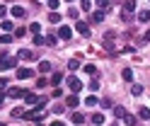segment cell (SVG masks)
Instances as JSON below:
<instances>
[{"label": "cell", "mask_w": 150, "mask_h": 126, "mask_svg": "<svg viewBox=\"0 0 150 126\" xmlns=\"http://www.w3.org/2000/svg\"><path fill=\"white\" fill-rule=\"evenodd\" d=\"M92 121H95V124H104V114H92Z\"/></svg>", "instance_id": "603a6c76"}, {"label": "cell", "mask_w": 150, "mask_h": 126, "mask_svg": "<svg viewBox=\"0 0 150 126\" xmlns=\"http://www.w3.org/2000/svg\"><path fill=\"white\" fill-rule=\"evenodd\" d=\"M5 97H7V95H3V92H0V104H3V102H5Z\"/></svg>", "instance_id": "b9f144b4"}, {"label": "cell", "mask_w": 150, "mask_h": 126, "mask_svg": "<svg viewBox=\"0 0 150 126\" xmlns=\"http://www.w3.org/2000/svg\"><path fill=\"white\" fill-rule=\"evenodd\" d=\"M124 80H133V70H131V68H124Z\"/></svg>", "instance_id": "484cf974"}, {"label": "cell", "mask_w": 150, "mask_h": 126, "mask_svg": "<svg viewBox=\"0 0 150 126\" xmlns=\"http://www.w3.org/2000/svg\"><path fill=\"white\" fill-rule=\"evenodd\" d=\"M99 90V80H90V92H97Z\"/></svg>", "instance_id": "f546056e"}, {"label": "cell", "mask_w": 150, "mask_h": 126, "mask_svg": "<svg viewBox=\"0 0 150 126\" xmlns=\"http://www.w3.org/2000/svg\"><path fill=\"white\" fill-rule=\"evenodd\" d=\"M75 29H78L82 36H87V34H90V27H87V22H82V19H80V22H75Z\"/></svg>", "instance_id": "5b68a950"}, {"label": "cell", "mask_w": 150, "mask_h": 126, "mask_svg": "<svg viewBox=\"0 0 150 126\" xmlns=\"http://www.w3.org/2000/svg\"><path fill=\"white\" fill-rule=\"evenodd\" d=\"M68 17H73V19H75V17H78V10H75L73 5H70V10H68Z\"/></svg>", "instance_id": "8d00e7d4"}, {"label": "cell", "mask_w": 150, "mask_h": 126, "mask_svg": "<svg viewBox=\"0 0 150 126\" xmlns=\"http://www.w3.org/2000/svg\"><path fill=\"white\" fill-rule=\"evenodd\" d=\"M131 92H133V95H140V92H143V85L133 83V85H131Z\"/></svg>", "instance_id": "cb8c5ba5"}, {"label": "cell", "mask_w": 150, "mask_h": 126, "mask_svg": "<svg viewBox=\"0 0 150 126\" xmlns=\"http://www.w3.org/2000/svg\"><path fill=\"white\" fill-rule=\"evenodd\" d=\"M51 126H65V124H63V121H53Z\"/></svg>", "instance_id": "60d3db41"}, {"label": "cell", "mask_w": 150, "mask_h": 126, "mask_svg": "<svg viewBox=\"0 0 150 126\" xmlns=\"http://www.w3.org/2000/svg\"><path fill=\"white\" fill-rule=\"evenodd\" d=\"M0 27H3L5 32H12V27H15V24H12V19H3V24H0Z\"/></svg>", "instance_id": "ffe728a7"}, {"label": "cell", "mask_w": 150, "mask_h": 126, "mask_svg": "<svg viewBox=\"0 0 150 126\" xmlns=\"http://www.w3.org/2000/svg\"><path fill=\"white\" fill-rule=\"evenodd\" d=\"M46 3H49V7H51V10H56V7L61 5V0H46Z\"/></svg>", "instance_id": "e575fe53"}, {"label": "cell", "mask_w": 150, "mask_h": 126, "mask_svg": "<svg viewBox=\"0 0 150 126\" xmlns=\"http://www.w3.org/2000/svg\"><path fill=\"white\" fill-rule=\"evenodd\" d=\"M5 12H7V7H5V5H0V17H5Z\"/></svg>", "instance_id": "f35d334b"}, {"label": "cell", "mask_w": 150, "mask_h": 126, "mask_svg": "<svg viewBox=\"0 0 150 126\" xmlns=\"http://www.w3.org/2000/svg\"><path fill=\"white\" fill-rule=\"evenodd\" d=\"M10 68H15V58L3 56V58H0V70H10Z\"/></svg>", "instance_id": "7a4b0ae2"}, {"label": "cell", "mask_w": 150, "mask_h": 126, "mask_svg": "<svg viewBox=\"0 0 150 126\" xmlns=\"http://www.w3.org/2000/svg\"><path fill=\"white\" fill-rule=\"evenodd\" d=\"M39 70H41V73H49V70H51V61H41V63H39Z\"/></svg>", "instance_id": "d6986e66"}, {"label": "cell", "mask_w": 150, "mask_h": 126, "mask_svg": "<svg viewBox=\"0 0 150 126\" xmlns=\"http://www.w3.org/2000/svg\"><path fill=\"white\" fill-rule=\"evenodd\" d=\"M58 36H61V39H70V36H73V29H70L68 24L58 27Z\"/></svg>", "instance_id": "277c9868"}, {"label": "cell", "mask_w": 150, "mask_h": 126, "mask_svg": "<svg viewBox=\"0 0 150 126\" xmlns=\"http://www.w3.org/2000/svg\"><path fill=\"white\" fill-rule=\"evenodd\" d=\"M90 19H92V22H97V24H99V22H104V10H97V12H92Z\"/></svg>", "instance_id": "30bf717a"}, {"label": "cell", "mask_w": 150, "mask_h": 126, "mask_svg": "<svg viewBox=\"0 0 150 126\" xmlns=\"http://www.w3.org/2000/svg\"><path fill=\"white\" fill-rule=\"evenodd\" d=\"M17 58H20V61H32V51H29V48H22V51H17Z\"/></svg>", "instance_id": "52a82bcc"}, {"label": "cell", "mask_w": 150, "mask_h": 126, "mask_svg": "<svg viewBox=\"0 0 150 126\" xmlns=\"http://www.w3.org/2000/svg\"><path fill=\"white\" fill-rule=\"evenodd\" d=\"M10 12H12V17H24V7H17V5H15Z\"/></svg>", "instance_id": "ac0fdd59"}, {"label": "cell", "mask_w": 150, "mask_h": 126, "mask_svg": "<svg viewBox=\"0 0 150 126\" xmlns=\"http://www.w3.org/2000/svg\"><path fill=\"white\" fill-rule=\"evenodd\" d=\"M0 126H5V124H0Z\"/></svg>", "instance_id": "ee69618b"}, {"label": "cell", "mask_w": 150, "mask_h": 126, "mask_svg": "<svg viewBox=\"0 0 150 126\" xmlns=\"http://www.w3.org/2000/svg\"><path fill=\"white\" fill-rule=\"evenodd\" d=\"M143 39H145V41H150V29H148V32H145V36H143Z\"/></svg>", "instance_id": "ab89813d"}, {"label": "cell", "mask_w": 150, "mask_h": 126, "mask_svg": "<svg viewBox=\"0 0 150 126\" xmlns=\"http://www.w3.org/2000/svg\"><path fill=\"white\" fill-rule=\"evenodd\" d=\"M22 114H24L22 107H15V109H12V116H15V119H22Z\"/></svg>", "instance_id": "d4e9b609"}, {"label": "cell", "mask_w": 150, "mask_h": 126, "mask_svg": "<svg viewBox=\"0 0 150 126\" xmlns=\"http://www.w3.org/2000/svg\"><path fill=\"white\" fill-rule=\"evenodd\" d=\"M68 3H73V0H68Z\"/></svg>", "instance_id": "7bdbcfd3"}, {"label": "cell", "mask_w": 150, "mask_h": 126, "mask_svg": "<svg viewBox=\"0 0 150 126\" xmlns=\"http://www.w3.org/2000/svg\"><path fill=\"white\" fill-rule=\"evenodd\" d=\"M124 121H126L128 126H136V116H128V114H126V116H124Z\"/></svg>", "instance_id": "d6a6232c"}, {"label": "cell", "mask_w": 150, "mask_h": 126, "mask_svg": "<svg viewBox=\"0 0 150 126\" xmlns=\"http://www.w3.org/2000/svg\"><path fill=\"white\" fill-rule=\"evenodd\" d=\"M97 102H99V100H97V97H95V95H90V97H87V100H85V104H87V107H95Z\"/></svg>", "instance_id": "83f0119b"}, {"label": "cell", "mask_w": 150, "mask_h": 126, "mask_svg": "<svg viewBox=\"0 0 150 126\" xmlns=\"http://www.w3.org/2000/svg\"><path fill=\"white\" fill-rule=\"evenodd\" d=\"M95 3H97L99 10H107V7H109V0H95Z\"/></svg>", "instance_id": "f1b7e54d"}, {"label": "cell", "mask_w": 150, "mask_h": 126, "mask_svg": "<svg viewBox=\"0 0 150 126\" xmlns=\"http://www.w3.org/2000/svg\"><path fill=\"white\" fill-rule=\"evenodd\" d=\"M68 87H70V92H80L82 90V83L78 80V78H68Z\"/></svg>", "instance_id": "3957f363"}, {"label": "cell", "mask_w": 150, "mask_h": 126, "mask_svg": "<svg viewBox=\"0 0 150 126\" xmlns=\"http://www.w3.org/2000/svg\"><path fill=\"white\" fill-rule=\"evenodd\" d=\"M70 119H73V124H85V116H82L80 112H75V114L70 116Z\"/></svg>", "instance_id": "2e32d148"}, {"label": "cell", "mask_w": 150, "mask_h": 126, "mask_svg": "<svg viewBox=\"0 0 150 126\" xmlns=\"http://www.w3.org/2000/svg\"><path fill=\"white\" fill-rule=\"evenodd\" d=\"M29 32H32V34H39V32H41V27H39V22H34V24L29 27Z\"/></svg>", "instance_id": "4dcf8cb0"}, {"label": "cell", "mask_w": 150, "mask_h": 126, "mask_svg": "<svg viewBox=\"0 0 150 126\" xmlns=\"http://www.w3.org/2000/svg\"><path fill=\"white\" fill-rule=\"evenodd\" d=\"M22 119H27V121H36V124H39L44 116H41V112L34 107V109H29V112H24V114H22Z\"/></svg>", "instance_id": "6da1fadb"}, {"label": "cell", "mask_w": 150, "mask_h": 126, "mask_svg": "<svg viewBox=\"0 0 150 126\" xmlns=\"http://www.w3.org/2000/svg\"><path fill=\"white\" fill-rule=\"evenodd\" d=\"M34 73L29 70V68H17V78H22V80H27V78H32Z\"/></svg>", "instance_id": "9c48e42d"}, {"label": "cell", "mask_w": 150, "mask_h": 126, "mask_svg": "<svg viewBox=\"0 0 150 126\" xmlns=\"http://www.w3.org/2000/svg\"><path fill=\"white\" fill-rule=\"evenodd\" d=\"M24 100H27V104H36V102H39V97H36L34 92H27V95H24Z\"/></svg>", "instance_id": "5bb4252c"}, {"label": "cell", "mask_w": 150, "mask_h": 126, "mask_svg": "<svg viewBox=\"0 0 150 126\" xmlns=\"http://www.w3.org/2000/svg\"><path fill=\"white\" fill-rule=\"evenodd\" d=\"M80 7H82V10H85V12H87V10L92 7V3H90V0H82V3H80Z\"/></svg>", "instance_id": "d590c367"}, {"label": "cell", "mask_w": 150, "mask_h": 126, "mask_svg": "<svg viewBox=\"0 0 150 126\" xmlns=\"http://www.w3.org/2000/svg\"><path fill=\"white\" fill-rule=\"evenodd\" d=\"M138 22H145V24H150V10H143V12L138 15Z\"/></svg>", "instance_id": "4fadbf2b"}, {"label": "cell", "mask_w": 150, "mask_h": 126, "mask_svg": "<svg viewBox=\"0 0 150 126\" xmlns=\"http://www.w3.org/2000/svg\"><path fill=\"white\" fill-rule=\"evenodd\" d=\"M65 104H68V107H70V109H75V107H78V104H80V100H78V95H70V97H68V100H65Z\"/></svg>", "instance_id": "8fae6325"}, {"label": "cell", "mask_w": 150, "mask_h": 126, "mask_svg": "<svg viewBox=\"0 0 150 126\" xmlns=\"http://www.w3.org/2000/svg\"><path fill=\"white\" fill-rule=\"evenodd\" d=\"M68 68H70V70H78V68H80V56L70 58V61H68Z\"/></svg>", "instance_id": "7c38bea8"}, {"label": "cell", "mask_w": 150, "mask_h": 126, "mask_svg": "<svg viewBox=\"0 0 150 126\" xmlns=\"http://www.w3.org/2000/svg\"><path fill=\"white\" fill-rule=\"evenodd\" d=\"M85 73H87V75H97V68L92 65V63H87V65H85Z\"/></svg>", "instance_id": "4316f807"}, {"label": "cell", "mask_w": 150, "mask_h": 126, "mask_svg": "<svg viewBox=\"0 0 150 126\" xmlns=\"http://www.w3.org/2000/svg\"><path fill=\"white\" fill-rule=\"evenodd\" d=\"M7 87V78H0V90H5Z\"/></svg>", "instance_id": "74e56055"}, {"label": "cell", "mask_w": 150, "mask_h": 126, "mask_svg": "<svg viewBox=\"0 0 150 126\" xmlns=\"http://www.w3.org/2000/svg\"><path fill=\"white\" fill-rule=\"evenodd\" d=\"M10 41H12L10 34H3V36H0V44H10Z\"/></svg>", "instance_id": "836d02e7"}, {"label": "cell", "mask_w": 150, "mask_h": 126, "mask_svg": "<svg viewBox=\"0 0 150 126\" xmlns=\"http://www.w3.org/2000/svg\"><path fill=\"white\" fill-rule=\"evenodd\" d=\"M32 41H34L36 46H44V44H46V36H39V34H34V39H32Z\"/></svg>", "instance_id": "7402d4cb"}, {"label": "cell", "mask_w": 150, "mask_h": 126, "mask_svg": "<svg viewBox=\"0 0 150 126\" xmlns=\"http://www.w3.org/2000/svg\"><path fill=\"white\" fill-rule=\"evenodd\" d=\"M114 39H116V34H114V32H107V34H104V46H107V48H111V46H114Z\"/></svg>", "instance_id": "ba28073f"}, {"label": "cell", "mask_w": 150, "mask_h": 126, "mask_svg": "<svg viewBox=\"0 0 150 126\" xmlns=\"http://www.w3.org/2000/svg\"><path fill=\"white\" fill-rule=\"evenodd\" d=\"M138 116H140V119H150V109H148V107H140V109H138Z\"/></svg>", "instance_id": "e0dca14e"}, {"label": "cell", "mask_w": 150, "mask_h": 126, "mask_svg": "<svg viewBox=\"0 0 150 126\" xmlns=\"http://www.w3.org/2000/svg\"><path fill=\"white\" fill-rule=\"evenodd\" d=\"M27 95V90H22V87H10L7 90V97H24Z\"/></svg>", "instance_id": "8992f818"}, {"label": "cell", "mask_w": 150, "mask_h": 126, "mask_svg": "<svg viewBox=\"0 0 150 126\" xmlns=\"http://www.w3.org/2000/svg\"><path fill=\"white\" fill-rule=\"evenodd\" d=\"M49 22H51V24H58V22H61V15L56 12V10H51V15H49Z\"/></svg>", "instance_id": "9a60e30c"}, {"label": "cell", "mask_w": 150, "mask_h": 126, "mask_svg": "<svg viewBox=\"0 0 150 126\" xmlns=\"http://www.w3.org/2000/svg\"><path fill=\"white\" fill-rule=\"evenodd\" d=\"M114 116L124 119V116H126V109H124V107H114Z\"/></svg>", "instance_id": "44dd1931"}, {"label": "cell", "mask_w": 150, "mask_h": 126, "mask_svg": "<svg viewBox=\"0 0 150 126\" xmlns=\"http://www.w3.org/2000/svg\"><path fill=\"white\" fill-rule=\"evenodd\" d=\"M61 80H63V75H61V73H53V78H51V83H53V85H58Z\"/></svg>", "instance_id": "1f68e13d"}]
</instances>
